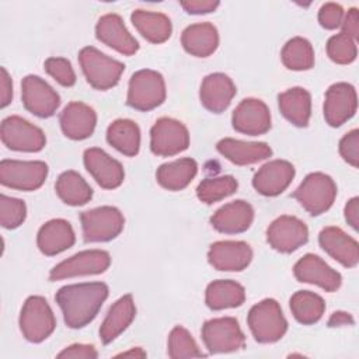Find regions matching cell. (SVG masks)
<instances>
[{"label": "cell", "instance_id": "f546056e", "mask_svg": "<svg viewBox=\"0 0 359 359\" xmlns=\"http://www.w3.org/2000/svg\"><path fill=\"white\" fill-rule=\"evenodd\" d=\"M278 104L282 115L294 126L309 125L311 115V95L302 87L289 88L278 95Z\"/></svg>", "mask_w": 359, "mask_h": 359}, {"label": "cell", "instance_id": "836d02e7", "mask_svg": "<svg viewBox=\"0 0 359 359\" xmlns=\"http://www.w3.org/2000/svg\"><path fill=\"white\" fill-rule=\"evenodd\" d=\"M107 142L128 157L136 156L140 149V129L130 119H116L107 129Z\"/></svg>", "mask_w": 359, "mask_h": 359}, {"label": "cell", "instance_id": "c3c4849f", "mask_svg": "<svg viewBox=\"0 0 359 359\" xmlns=\"http://www.w3.org/2000/svg\"><path fill=\"white\" fill-rule=\"evenodd\" d=\"M13 98V83L11 79L4 67H1V77H0V107L6 108Z\"/></svg>", "mask_w": 359, "mask_h": 359}, {"label": "cell", "instance_id": "5bb4252c", "mask_svg": "<svg viewBox=\"0 0 359 359\" xmlns=\"http://www.w3.org/2000/svg\"><path fill=\"white\" fill-rule=\"evenodd\" d=\"M266 240L273 250L289 254L307 243L309 229L300 219L283 215L269 224Z\"/></svg>", "mask_w": 359, "mask_h": 359}, {"label": "cell", "instance_id": "30bf717a", "mask_svg": "<svg viewBox=\"0 0 359 359\" xmlns=\"http://www.w3.org/2000/svg\"><path fill=\"white\" fill-rule=\"evenodd\" d=\"M48 177V165L43 161L1 160L0 182L11 189L35 191Z\"/></svg>", "mask_w": 359, "mask_h": 359}, {"label": "cell", "instance_id": "d590c367", "mask_svg": "<svg viewBox=\"0 0 359 359\" xmlns=\"http://www.w3.org/2000/svg\"><path fill=\"white\" fill-rule=\"evenodd\" d=\"M290 310L293 317L304 325L317 323L325 310L323 297L310 290H299L290 297Z\"/></svg>", "mask_w": 359, "mask_h": 359}, {"label": "cell", "instance_id": "ba28073f", "mask_svg": "<svg viewBox=\"0 0 359 359\" xmlns=\"http://www.w3.org/2000/svg\"><path fill=\"white\" fill-rule=\"evenodd\" d=\"M202 339L210 353L234 352L245 345V335L234 317L208 320L202 325Z\"/></svg>", "mask_w": 359, "mask_h": 359}, {"label": "cell", "instance_id": "5b68a950", "mask_svg": "<svg viewBox=\"0 0 359 359\" xmlns=\"http://www.w3.org/2000/svg\"><path fill=\"white\" fill-rule=\"evenodd\" d=\"M292 196L313 216L327 212L337 196V185L334 180L324 172L309 174Z\"/></svg>", "mask_w": 359, "mask_h": 359}, {"label": "cell", "instance_id": "74e56055", "mask_svg": "<svg viewBox=\"0 0 359 359\" xmlns=\"http://www.w3.org/2000/svg\"><path fill=\"white\" fill-rule=\"evenodd\" d=\"M238 188V182L233 175H222L203 180L196 188V196L201 202L212 205L230 195Z\"/></svg>", "mask_w": 359, "mask_h": 359}, {"label": "cell", "instance_id": "44dd1931", "mask_svg": "<svg viewBox=\"0 0 359 359\" xmlns=\"http://www.w3.org/2000/svg\"><path fill=\"white\" fill-rule=\"evenodd\" d=\"M320 247L335 261L346 268H353L359 262V245L355 238L335 226L324 227L318 234Z\"/></svg>", "mask_w": 359, "mask_h": 359}, {"label": "cell", "instance_id": "4316f807", "mask_svg": "<svg viewBox=\"0 0 359 359\" xmlns=\"http://www.w3.org/2000/svg\"><path fill=\"white\" fill-rule=\"evenodd\" d=\"M74 231L72 224L65 219H52L38 231L36 244L42 254L56 255L74 244Z\"/></svg>", "mask_w": 359, "mask_h": 359}, {"label": "cell", "instance_id": "7bdbcfd3", "mask_svg": "<svg viewBox=\"0 0 359 359\" xmlns=\"http://www.w3.org/2000/svg\"><path fill=\"white\" fill-rule=\"evenodd\" d=\"M339 154L352 167L359 165V130L353 129L348 132L339 140Z\"/></svg>", "mask_w": 359, "mask_h": 359}, {"label": "cell", "instance_id": "d4e9b609", "mask_svg": "<svg viewBox=\"0 0 359 359\" xmlns=\"http://www.w3.org/2000/svg\"><path fill=\"white\" fill-rule=\"evenodd\" d=\"M254 220L252 206L243 201H233L217 209L210 217L213 229L224 234H237L250 229Z\"/></svg>", "mask_w": 359, "mask_h": 359}, {"label": "cell", "instance_id": "7a4b0ae2", "mask_svg": "<svg viewBox=\"0 0 359 359\" xmlns=\"http://www.w3.org/2000/svg\"><path fill=\"white\" fill-rule=\"evenodd\" d=\"M247 323L252 337L261 344L276 342L287 331V321L279 303L273 299H265L252 306Z\"/></svg>", "mask_w": 359, "mask_h": 359}, {"label": "cell", "instance_id": "f35d334b", "mask_svg": "<svg viewBox=\"0 0 359 359\" xmlns=\"http://www.w3.org/2000/svg\"><path fill=\"white\" fill-rule=\"evenodd\" d=\"M168 356L178 359L203 356V353L199 351V346L192 338L191 332L187 328L177 325L168 335Z\"/></svg>", "mask_w": 359, "mask_h": 359}, {"label": "cell", "instance_id": "e575fe53", "mask_svg": "<svg viewBox=\"0 0 359 359\" xmlns=\"http://www.w3.org/2000/svg\"><path fill=\"white\" fill-rule=\"evenodd\" d=\"M55 189L62 202L70 206L86 205L93 198V189L76 171L67 170L59 175Z\"/></svg>", "mask_w": 359, "mask_h": 359}, {"label": "cell", "instance_id": "9a60e30c", "mask_svg": "<svg viewBox=\"0 0 359 359\" xmlns=\"http://www.w3.org/2000/svg\"><path fill=\"white\" fill-rule=\"evenodd\" d=\"M358 108L356 90L348 83L332 84L324 98V118L330 126L338 128L351 119Z\"/></svg>", "mask_w": 359, "mask_h": 359}, {"label": "cell", "instance_id": "8d00e7d4", "mask_svg": "<svg viewBox=\"0 0 359 359\" xmlns=\"http://www.w3.org/2000/svg\"><path fill=\"white\" fill-rule=\"evenodd\" d=\"M283 65L290 70H309L314 66V50L311 43L302 36L289 39L280 53Z\"/></svg>", "mask_w": 359, "mask_h": 359}, {"label": "cell", "instance_id": "f1b7e54d", "mask_svg": "<svg viewBox=\"0 0 359 359\" xmlns=\"http://www.w3.org/2000/svg\"><path fill=\"white\" fill-rule=\"evenodd\" d=\"M184 49L196 57L210 56L219 45V34L213 24L198 22L187 27L181 35Z\"/></svg>", "mask_w": 359, "mask_h": 359}, {"label": "cell", "instance_id": "83f0119b", "mask_svg": "<svg viewBox=\"0 0 359 359\" xmlns=\"http://www.w3.org/2000/svg\"><path fill=\"white\" fill-rule=\"evenodd\" d=\"M136 316V307L133 303L132 294H125L118 299L109 309L108 314L105 316L101 328H100V338L102 344L112 342L116 337H119L133 321Z\"/></svg>", "mask_w": 359, "mask_h": 359}, {"label": "cell", "instance_id": "2e32d148", "mask_svg": "<svg viewBox=\"0 0 359 359\" xmlns=\"http://www.w3.org/2000/svg\"><path fill=\"white\" fill-rule=\"evenodd\" d=\"M231 123L240 133L250 136L264 135L271 129V112L264 101L245 98L233 111Z\"/></svg>", "mask_w": 359, "mask_h": 359}, {"label": "cell", "instance_id": "9c48e42d", "mask_svg": "<svg viewBox=\"0 0 359 359\" xmlns=\"http://www.w3.org/2000/svg\"><path fill=\"white\" fill-rule=\"evenodd\" d=\"M0 136L4 146L15 151L36 153L41 151L46 143V137L38 126L17 115L3 119Z\"/></svg>", "mask_w": 359, "mask_h": 359}, {"label": "cell", "instance_id": "d6986e66", "mask_svg": "<svg viewBox=\"0 0 359 359\" xmlns=\"http://www.w3.org/2000/svg\"><path fill=\"white\" fill-rule=\"evenodd\" d=\"M87 171L93 175L97 184L105 189L118 188L125 178L122 164L112 158L108 153L98 147H90L83 156Z\"/></svg>", "mask_w": 359, "mask_h": 359}, {"label": "cell", "instance_id": "603a6c76", "mask_svg": "<svg viewBox=\"0 0 359 359\" xmlns=\"http://www.w3.org/2000/svg\"><path fill=\"white\" fill-rule=\"evenodd\" d=\"M62 132L73 140H83L93 135L97 123L95 111L80 101L69 102L59 116Z\"/></svg>", "mask_w": 359, "mask_h": 359}, {"label": "cell", "instance_id": "d6a6232c", "mask_svg": "<svg viewBox=\"0 0 359 359\" xmlns=\"http://www.w3.org/2000/svg\"><path fill=\"white\" fill-rule=\"evenodd\" d=\"M245 300L244 287L230 279H219L213 280L208 285L205 293L206 306L212 310H223L238 307Z\"/></svg>", "mask_w": 359, "mask_h": 359}, {"label": "cell", "instance_id": "52a82bcc", "mask_svg": "<svg viewBox=\"0 0 359 359\" xmlns=\"http://www.w3.org/2000/svg\"><path fill=\"white\" fill-rule=\"evenodd\" d=\"M86 243H104L115 238L123 230L125 219L114 206H100L80 215Z\"/></svg>", "mask_w": 359, "mask_h": 359}, {"label": "cell", "instance_id": "7402d4cb", "mask_svg": "<svg viewBox=\"0 0 359 359\" xmlns=\"http://www.w3.org/2000/svg\"><path fill=\"white\" fill-rule=\"evenodd\" d=\"M95 35L98 41L126 56L136 53L139 49L137 41L128 31L122 18L114 13L105 14L98 20Z\"/></svg>", "mask_w": 359, "mask_h": 359}, {"label": "cell", "instance_id": "484cf974", "mask_svg": "<svg viewBox=\"0 0 359 359\" xmlns=\"http://www.w3.org/2000/svg\"><path fill=\"white\" fill-rule=\"evenodd\" d=\"M217 151L236 165H248L272 156V149L265 142H244L231 137L222 139Z\"/></svg>", "mask_w": 359, "mask_h": 359}, {"label": "cell", "instance_id": "4dcf8cb0", "mask_svg": "<svg viewBox=\"0 0 359 359\" xmlns=\"http://www.w3.org/2000/svg\"><path fill=\"white\" fill-rule=\"evenodd\" d=\"M198 172V164L194 158H178L157 168V182L168 191H181L187 188Z\"/></svg>", "mask_w": 359, "mask_h": 359}, {"label": "cell", "instance_id": "1f68e13d", "mask_svg": "<svg viewBox=\"0 0 359 359\" xmlns=\"http://www.w3.org/2000/svg\"><path fill=\"white\" fill-rule=\"evenodd\" d=\"M130 20L139 34L151 43H163L171 36V21L163 13L139 8L132 13Z\"/></svg>", "mask_w": 359, "mask_h": 359}, {"label": "cell", "instance_id": "e0dca14e", "mask_svg": "<svg viewBox=\"0 0 359 359\" xmlns=\"http://www.w3.org/2000/svg\"><path fill=\"white\" fill-rule=\"evenodd\" d=\"M293 275L299 282L317 285L325 292H335L342 282L341 273L314 254L303 255L294 264Z\"/></svg>", "mask_w": 359, "mask_h": 359}, {"label": "cell", "instance_id": "ee69618b", "mask_svg": "<svg viewBox=\"0 0 359 359\" xmlns=\"http://www.w3.org/2000/svg\"><path fill=\"white\" fill-rule=\"evenodd\" d=\"M344 8L337 3H325L318 11V22L325 29H335L342 24Z\"/></svg>", "mask_w": 359, "mask_h": 359}, {"label": "cell", "instance_id": "60d3db41", "mask_svg": "<svg viewBox=\"0 0 359 359\" xmlns=\"http://www.w3.org/2000/svg\"><path fill=\"white\" fill-rule=\"evenodd\" d=\"M27 206L24 201L0 195V223L4 229H15L25 220Z\"/></svg>", "mask_w": 359, "mask_h": 359}, {"label": "cell", "instance_id": "f907efd6", "mask_svg": "<svg viewBox=\"0 0 359 359\" xmlns=\"http://www.w3.org/2000/svg\"><path fill=\"white\" fill-rule=\"evenodd\" d=\"M355 320L352 314L346 311H334L328 318V327H342V325H353Z\"/></svg>", "mask_w": 359, "mask_h": 359}, {"label": "cell", "instance_id": "8fae6325", "mask_svg": "<svg viewBox=\"0 0 359 359\" xmlns=\"http://www.w3.org/2000/svg\"><path fill=\"white\" fill-rule=\"evenodd\" d=\"M189 146L187 126L172 118H160L150 129V149L156 156H175Z\"/></svg>", "mask_w": 359, "mask_h": 359}, {"label": "cell", "instance_id": "8992f818", "mask_svg": "<svg viewBox=\"0 0 359 359\" xmlns=\"http://www.w3.org/2000/svg\"><path fill=\"white\" fill-rule=\"evenodd\" d=\"M56 327L55 314L42 296H29L20 313V330L24 338L38 344L46 339Z\"/></svg>", "mask_w": 359, "mask_h": 359}, {"label": "cell", "instance_id": "6da1fadb", "mask_svg": "<svg viewBox=\"0 0 359 359\" xmlns=\"http://www.w3.org/2000/svg\"><path fill=\"white\" fill-rule=\"evenodd\" d=\"M107 297L108 286L102 282L66 285L55 294L65 323L70 328H83L90 324Z\"/></svg>", "mask_w": 359, "mask_h": 359}, {"label": "cell", "instance_id": "681fc988", "mask_svg": "<svg viewBox=\"0 0 359 359\" xmlns=\"http://www.w3.org/2000/svg\"><path fill=\"white\" fill-rule=\"evenodd\" d=\"M345 220L348 222V224L353 229L358 230L359 227V198H352L348 201V203L345 205Z\"/></svg>", "mask_w": 359, "mask_h": 359}, {"label": "cell", "instance_id": "816d5d0a", "mask_svg": "<svg viewBox=\"0 0 359 359\" xmlns=\"http://www.w3.org/2000/svg\"><path fill=\"white\" fill-rule=\"evenodd\" d=\"M118 356H139V358H144V356H146V352L142 351L140 348H133V349H130V351H128V352L119 353Z\"/></svg>", "mask_w": 359, "mask_h": 359}, {"label": "cell", "instance_id": "ac0fdd59", "mask_svg": "<svg viewBox=\"0 0 359 359\" xmlns=\"http://www.w3.org/2000/svg\"><path fill=\"white\" fill-rule=\"evenodd\" d=\"M251 259L252 250L244 241H216L208 251V261L217 271L238 272L245 269Z\"/></svg>", "mask_w": 359, "mask_h": 359}, {"label": "cell", "instance_id": "bcb514c9", "mask_svg": "<svg viewBox=\"0 0 359 359\" xmlns=\"http://www.w3.org/2000/svg\"><path fill=\"white\" fill-rule=\"evenodd\" d=\"M181 7L188 14H208L219 7V1L213 0H188L181 1Z\"/></svg>", "mask_w": 359, "mask_h": 359}, {"label": "cell", "instance_id": "4fadbf2b", "mask_svg": "<svg viewBox=\"0 0 359 359\" xmlns=\"http://www.w3.org/2000/svg\"><path fill=\"white\" fill-rule=\"evenodd\" d=\"M22 104L27 111L39 116H52L60 105L59 94L39 76L29 74L21 83Z\"/></svg>", "mask_w": 359, "mask_h": 359}, {"label": "cell", "instance_id": "ab89813d", "mask_svg": "<svg viewBox=\"0 0 359 359\" xmlns=\"http://www.w3.org/2000/svg\"><path fill=\"white\" fill-rule=\"evenodd\" d=\"M327 55L332 62L338 65H349L356 59V43L346 34L339 32L328 39Z\"/></svg>", "mask_w": 359, "mask_h": 359}, {"label": "cell", "instance_id": "3957f363", "mask_svg": "<svg viewBox=\"0 0 359 359\" xmlns=\"http://www.w3.org/2000/svg\"><path fill=\"white\" fill-rule=\"evenodd\" d=\"M79 62L86 80L95 90H108L119 83L125 65L115 60L94 46H86L79 53Z\"/></svg>", "mask_w": 359, "mask_h": 359}, {"label": "cell", "instance_id": "7dc6e473", "mask_svg": "<svg viewBox=\"0 0 359 359\" xmlns=\"http://www.w3.org/2000/svg\"><path fill=\"white\" fill-rule=\"evenodd\" d=\"M342 32L346 34L349 38H352L353 41L359 36V13L358 8H349L346 15H344L342 20Z\"/></svg>", "mask_w": 359, "mask_h": 359}, {"label": "cell", "instance_id": "ffe728a7", "mask_svg": "<svg viewBox=\"0 0 359 359\" xmlns=\"http://www.w3.org/2000/svg\"><path fill=\"white\" fill-rule=\"evenodd\" d=\"M294 177V167L286 160H272L264 164L252 178V187L264 196L282 194Z\"/></svg>", "mask_w": 359, "mask_h": 359}, {"label": "cell", "instance_id": "277c9868", "mask_svg": "<svg viewBox=\"0 0 359 359\" xmlns=\"http://www.w3.org/2000/svg\"><path fill=\"white\" fill-rule=\"evenodd\" d=\"M165 100V83L163 76L150 69H142L132 74L128 87L126 102L137 111H150Z\"/></svg>", "mask_w": 359, "mask_h": 359}, {"label": "cell", "instance_id": "f6af8a7d", "mask_svg": "<svg viewBox=\"0 0 359 359\" xmlns=\"http://www.w3.org/2000/svg\"><path fill=\"white\" fill-rule=\"evenodd\" d=\"M98 356V352L93 345L86 344H73L67 348H65L60 353H57V358H79V359H95Z\"/></svg>", "mask_w": 359, "mask_h": 359}, {"label": "cell", "instance_id": "b9f144b4", "mask_svg": "<svg viewBox=\"0 0 359 359\" xmlns=\"http://www.w3.org/2000/svg\"><path fill=\"white\" fill-rule=\"evenodd\" d=\"M43 67L46 73L63 87H72L76 83V73L72 63L65 57H48Z\"/></svg>", "mask_w": 359, "mask_h": 359}, {"label": "cell", "instance_id": "cb8c5ba5", "mask_svg": "<svg viewBox=\"0 0 359 359\" xmlns=\"http://www.w3.org/2000/svg\"><path fill=\"white\" fill-rule=\"evenodd\" d=\"M237 90L233 80L224 73H212L201 84L199 98L202 105L215 114L226 111Z\"/></svg>", "mask_w": 359, "mask_h": 359}, {"label": "cell", "instance_id": "7c38bea8", "mask_svg": "<svg viewBox=\"0 0 359 359\" xmlns=\"http://www.w3.org/2000/svg\"><path fill=\"white\" fill-rule=\"evenodd\" d=\"M109 264L111 257L107 251L86 250L55 265L49 272V280L102 273L108 269Z\"/></svg>", "mask_w": 359, "mask_h": 359}]
</instances>
